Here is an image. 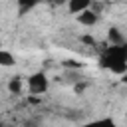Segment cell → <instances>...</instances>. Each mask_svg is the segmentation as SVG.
<instances>
[{
	"label": "cell",
	"mask_w": 127,
	"mask_h": 127,
	"mask_svg": "<svg viewBox=\"0 0 127 127\" xmlns=\"http://www.w3.org/2000/svg\"><path fill=\"white\" fill-rule=\"evenodd\" d=\"M101 67L111 69L113 73H125L127 71V48L125 44H111V48H107L101 58H99Z\"/></svg>",
	"instance_id": "6da1fadb"
},
{
	"label": "cell",
	"mask_w": 127,
	"mask_h": 127,
	"mask_svg": "<svg viewBox=\"0 0 127 127\" xmlns=\"http://www.w3.org/2000/svg\"><path fill=\"white\" fill-rule=\"evenodd\" d=\"M28 87H30V93H44L46 89H48V77L42 73V71H38V73H32L30 77H28Z\"/></svg>",
	"instance_id": "7a4b0ae2"
},
{
	"label": "cell",
	"mask_w": 127,
	"mask_h": 127,
	"mask_svg": "<svg viewBox=\"0 0 127 127\" xmlns=\"http://www.w3.org/2000/svg\"><path fill=\"white\" fill-rule=\"evenodd\" d=\"M77 14H79V16H77V22L83 24V26H93V24L99 20L97 12H93V10H89V8H85V10L77 12Z\"/></svg>",
	"instance_id": "3957f363"
},
{
	"label": "cell",
	"mask_w": 127,
	"mask_h": 127,
	"mask_svg": "<svg viewBox=\"0 0 127 127\" xmlns=\"http://www.w3.org/2000/svg\"><path fill=\"white\" fill-rule=\"evenodd\" d=\"M89 6H91V0H67V8L73 14H77V12H81V10L89 8Z\"/></svg>",
	"instance_id": "277c9868"
},
{
	"label": "cell",
	"mask_w": 127,
	"mask_h": 127,
	"mask_svg": "<svg viewBox=\"0 0 127 127\" xmlns=\"http://www.w3.org/2000/svg\"><path fill=\"white\" fill-rule=\"evenodd\" d=\"M109 42L111 44H125V38H123V34L117 28H111L109 30Z\"/></svg>",
	"instance_id": "5b68a950"
},
{
	"label": "cell",
	"mask_w": 127,
	"mask_h": 127,
	"mask_svg": "<svg viewBox=\"0 0 127 127\" xmlns=\"http://www.w3.org/2000/svg\"><path fill=\"white\" fill-rule=\"evenodd\" d=\"M0 65H4V67H10V65H14V56H12L10 52H4V50H0Z\"/></svg>",
	"instance_id": "8992f818"
},
{
	"label": "cell",
	"mask_w": 127,
	"mask_h": 127,
	"mask_svg": "<svg viewBox=\"0 0 127 127\" xmlns=\"http://www.w3.org/2000/svg\"><path fill=\"white\" fill-rule=\"evenodd\" d=\"M40 0H18V6H20V12L24 14V12H28V10H32L36 4H38Z\"/></svg>",
	"instance_id": "52a82bcc"
},
{
	"label": "cell",
	"mask_w": 127,
	"mask_h": 127,
	"mask_svg": "<svg viewBox=\"0 0 127 127\" xmlns=\"http://www.w3.org/2000/svg\"><path fill=\"white\" fill-rule=\"evenodd\" d=\"M8 89H10L12 93H18V91L22 89V81H20L18 77H14V79H10V83H8Z\"/></svg>",
	"instance_id": "ba28073f"
},
{
	"label": "cell",
	"mask_w": 127,
	"mask_h": 127,
	"mask_svg": "<svg viewBox=\"0 0 127 127\" xmlns=\"http://www.w3.org/2000/svg\"><path fill=\"white\" fill-rule=\"evenodd\" d=\"M50 2H54V4H64V2H67V0H50Z\"/></svg>",
	"instance_id": "9c48e42d"
}]
</instances>
